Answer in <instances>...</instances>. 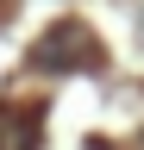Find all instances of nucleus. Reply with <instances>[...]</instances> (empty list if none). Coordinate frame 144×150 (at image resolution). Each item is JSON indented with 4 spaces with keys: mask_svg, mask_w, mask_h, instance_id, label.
I'll use <instances>...</instances> for the list:
<instances>
[{
    "mask_svg": "<svg viewBox=\"0 0 144 150\" xmlns=\"http://www.w3.org/2000/svg\"><path fill=\"white\" fill-rule=\"evenodd\" d=\"M38 144H44V112L0 100V150H38Z\"/></svg>",
    "mask_w": 144,
    "mask_h": 150,
    "instance_id": "f257e3e1",
    "label": "nucleus"
}]
</instances>
